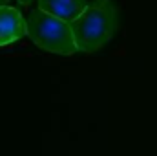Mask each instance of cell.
<instances>
[{
	"mask_svg": "<svg viewBox=\"0 0 157 156\" xmlns=\"http://www.w3.org/2000/svg\"><path fill=\"white\" fill-rule=\"evenodd\" d=\"M121 26V15L112 0L91 4L77 20L71 22L77 50L82 53H93L106 46Z\"/></svg>",
	"mask_w": 157,
	"mask_h": 156,
	"instance_id": "1",
	"label": "cell"
},
{
	"mask_svg": "<svg viewBox=\"0 0 157 156\" xmlns=\"http://www.w3.org/2000/svg\"><path fill=\"white\" fill-rule=\"evenodd\" d=\"M26 26L31 40L49 53L73 55L78 51L71 24L55 15H49L37 7L26 17Z\"/></svg>",
	"mask_w": 157,
	"mask_h": 156,
	"instance_id": "2",
	"label": "cell"
},
{
	"mask_svg": "<svg viewBox=\"0 0 157 156\" xmlns=\"http://www.w3.org/2000/svg\"><path fill=\"white\" fill-rule=\"evenodd\" d=\"M24 35H28V26L22 13L17 7L2 6L0 7V48L17 42Z\"/></svg>",
	"mask_w": 157,
	"mask_h": 156,
	"instance_id": "3",
	"label": "cell"
},
{
	"mask_svg": "<svg viewBox=\"0 0 157 156\" xmlns=\"http://www.w3.org/2000/svg\"><path fill=\"white\" fill-rule=\"evenodd\" d=\"M91 4V0H39L37 7L71 24Z\"/></svg>",
	"mask_w": 157,
	"mask_h": 156,
	"instance_id": "4",
	"label": "cell"
},
{
	"mask_svg": "<svg viewBox=\"0 0 157 156\" xmlns=\"http://www.w3.org/2000/svg\"><path fill=\"white\" fill-rule=\"evenodd\" d=\"M18 2H20L22 6H31V2H33V0H18Z\"/></svg>",
	"mask_w": 157,
	"mask_h": 156,
	"instance_id": "5",
	"label": "cell"
},
{
	"mask_svg": "<svg viewBox=\"0 0 157 156\" xmlns=\"http://www.w3.org/2000/svg\"><path fill=\"white\" fill-rule=\"evenodd\" d=\"M7 4H9V0H0V7L2 6H7Z\"/></svg>",
	"mask_w": 157,
	"mask_h": 156,
	"instance_id": "6",
	"label": "cell"
},
{
	"mask_svg": "<svg viewBox=\"0 0 157 156\" xmlns=\"http://www.w3.org/2000/svg\"><path fill=\"white\" fill-rule=\"evenodd\" d=\"M93 4H99V2H104V0H91Z\"/></svg>",
	"mask_w": 157,
	"mask_h": 156,
	"instance_id": "7",
	"label": "cell"
}]
</instances>
